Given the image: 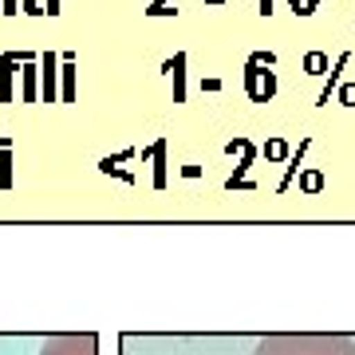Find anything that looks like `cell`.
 <instances>
[{
  "label": "cell",
  "mask_w": 355,
  "mask_h": 355,
  "mask_svg": "<svg viewBox=\"0 0 355 355\" xmlns=\"http://www.w3.org/2000/svg\"><path fill=\"white\" fill-rule=\"evenodd\" d=\"M253 355H355V340L336 331H277L257 343Z\"/></svg>",
  "instance_id": "cell-1"
},
{
  "label": "cell",
  "mask_w": 355,
  "mask_h": 355,
  "mask_svg": "<svg viewBox=\"0 0 355 355\" xmlns=\"http://www.w3.org/2000/svg\"><path fill=\"white\" fill-rule=\"evenodd\" d=\"M245 91L253 103H268L277 95V71H265V64H245Z\"/></svg>",
  "instance_id": "cell-2"
},
{
  "label": "cell",
  "mask_w": 355,
  "mask_h": 355,
  "mask_svg": "<svg viewBox=\"0 0 355 355\" xmlns=\"http://www.w3.org/2000/svg\"><path fill=\"white\" fill-rule=\"evenodd\" d=\"M40 355H95V336H55Z\"/></svg>",
  "instance_id": "cell-3"
},
{
  "label": "cell",
  "mask_w": 355,
  "mask_h": 355,
  "mask_svg": "<svg viewBox=\"0 0 355 355\" xmlns=\"http://www.w3.org/2000/svg\"><path fill=\"white\" fill-rule=\"evenodd\" d=\"M64 76V67H60V55L48 51L44 60H40V99L44 103H55L60 99V91H55V79Z\"/></svg>",
  "instance_id": "cell-4"
},
{
  "label": "cell",
  "mask_w": 355,
  "mask_h": 355,
  "mask_svg": "<svg viewBox=\"0 0 355 355\" xmlns=\"http://www.w3.org/2000/svg\"><path fill=\"white\" fill-rule=\"evenodd\" d=\"M16 67H24V55L4 51V55H0V103H16V87H12Z\"/></svg>",
  "instance_id": "cell-5"
},
{
  "label": "cell",
  "mask_w": 355,
  "mask_h": 355,
  "mask_svg": "<svg viewBox=\"0 0 355 355\" xmlns=\"http://www.w3.org/2000/svg\"><path fill=\"white\" fill-rule=\"evenodd\" d=\"M170 71H174V99L182 103L186 99V55H182V51L170 60Z\"/></svg>",
  "instance_id": "cell-6"
},
{
  "label": "cell",
  "mask_w": 355,
  "mask_h": 355,
  "mask_svg": "<svg viewBox=\"0 0 355 355\" xmlns=\"http://www.w3.org/2000/svg\"><path fill=\"white\" fill-rule=\"evenodd\" d=\"M64 103H76V60L64 55V91H60Z\"/></svg>",
  "instance_id": "cell-7"
},
{
  "label": "cell",
  "mask_w": 355,
  "mask_h": 355,
  "mask_svg": "<svg viewBox=\"0 0 355 355\" xmlns=\"http://www.w3.org/2000/svg\"><path fill=\"white\" fill-rule=\"evenodd\" d=\"M347 60H352V55L343 51L340 60H336V67H331V71H328V83H324V91H320V103H328V99H331V87L340 83V71H343V67H347Z\"/></svg>",
  "instance_id": "cell-8"
},
{
  "label": "cell",
  "mask_w": 355,
  "mask_h": 355,
  "mask_svg": "<svg viewBox=\"0 0 355 355\" xmlns=\"http://www.w3.org/2000/svg\"><path fill=\"white\" fill-rule=\"evenodd\" d=\"M304 71L308 76H328V55H324V51H308L304 55Z\"/></svg>",
  "instance_id": "cell-9"
},
{
  "label": "cell",
  "mask_w": 355,
  "mask_h": 355,
  "mask_svg": "<svg viewBox=\"0 0 355 355\" xmlns=\"http://www.w3.org/2000/svg\"><path fill=\"white\" fill-rule=\"evenodd\" d=\"M24 99L32 103L36 99V67H32V60L24 55Z\"/></svg>",
  "instance_id": "cell-10"
},
{
  "label": "cell",
  "mask_w": 355,
  "mask_h": 355,
  "mask_svg": "<svg viewBox=\"0 0 355 355\" xmlns=\"http://www.w3.org/2000/svg\"><path fill=\"white\" fill-rule=\"evenodd\" d=\"M8 166H12V150H8V146H0V186H8V182H12V170H8Z\"/></svg>",
  "instance_id": "cell-11"
},
{
  "label": "cell",
  "mask_w": 355,
  "mask_h": 355,
  "mask_svg": "<svg viewBox=\"0 0 355 355\" xmlns=\"http://www.w3.org/2000/svg\"><path fill=\"white\" fill-rule=\"evenodd\" d=\"M320 186H324V174H320V170H308V174L300 178V190L304 193H316Z\"/></svg>",
  "instance_id": "cell-12"
},
{
  "label": "cell",
  "mask_w": 355,
  "mask_h": 355,
  "mask_svg": "<svg viewBox=\"0 0 355 355\" xmlns=\"http://www.w3.org/2000/svg\"><path fill=\"white\" fill-rule=\"evenodd\" d=\"M288 4H292V12L296 16H312L320 8V0H288Z\"/></svg>",
  "instance_id": "cell-13"
},
{
  "label": "cell",
  "mask_w": 355,
  "mask_h": 355,
  "mask_svg": "<svg viewBox=\"0 0 355 355\" xmlns=\"http://www.w3.org/2000/svg\"><path fill=\"white\" fill-rule=\"evenodd\" d=\"M284 154H288V146H284V142H280V139H272V142H268V146H265V158H272V162H280Z\"/></svg>",
  "instance_id": "cell-14"
},
{
  "label": "cell",
  "mask_w": 355,
  "mask_h": 355,
  "mask_svg": "<svg viewBox=\"0 0 355 355\" xmlns=\"http://www.w3.org/2000/svg\"><path fill=\"white\" fill-rule=\"evenodd\" d=\"M340 103L343 107H355V83H343L340 87Z\"/></svg>",
  "instance_id": "cell-15"
},
{
  "label": "cell",
  "mask_w": 355,
  "mask_h": 355,
  "mask_svg": "<svg viewBox=\"0 0 355 355\" xmlns=\"http://www.w3.org/2000/svg\"><path fill=\"white\" fill-rule=\"evenodd\" d=\"M20 8H24L28 16H40L44 8H40V0H20Z\"/></svg>",
  "instance_id": "cell-16"
},
{
  "label": "cell",
  "mask_w": 355,
  "mask_h": 355,
  "mask_svg": "<svg viewBox=\"0 0 355 355\" xmlns=\"http://www.w3.org/2000/svg\"><path fill=\"white\" fill-rule=\"evenodd\" d=\"M16 8H20V0H4V12L8 16H16Z\"/></svg>",
  "instance_id": "cell-17"
},
{
  "label": "cell",
  "mask_w": 355,
  "mask_h": 355,
  "mask_svg": "<svg viewBox=\"0 0 355 355\" xmlns=\"http://www.w3.org/2000/svg\"><path fill=\"white\" fill-rule=\"evenodd\" d=\"M261 16H272V0H261Z\"/></svg>",
  "instance_id": "cell-18"
},
{
  "label": "cell",
  "mask_w": 355,
  "mask_h": 355,
  "mask_svg": "<svg viewBox=\"0 0 355 355\" xmlns=\"http://www.w3.org/2000/svg\"><path fill=\"white\" fill-rule=\"evenodd\" d=\"M60 12V0H48V16H55Z\"/></svg>",
  "instance_id": "cell-19"
}]
</instances>
